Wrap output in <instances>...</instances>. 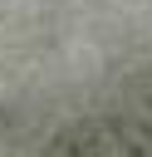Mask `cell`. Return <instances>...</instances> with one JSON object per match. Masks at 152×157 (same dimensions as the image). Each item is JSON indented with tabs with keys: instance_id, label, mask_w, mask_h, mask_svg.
Here are the masks:
<instances>
[{
	"instance_id": "cell-1",
	"label": "cell",
	"mask_w": 152,
	"mask_h": 157,
	"mask_svg": "<svg viewBox=\"0 0 152 157\" xmlns=\"http://www.w3.org/2000/svg\"><path fill=\"white\" fill-rule=\"evenodd\" d=\"M44 157H152L147 132L123 128V123H83L54 137Z\"/></svg>"
}]
</instances>
